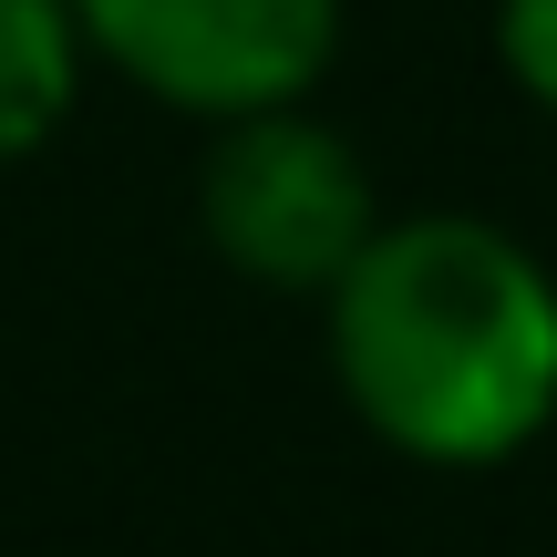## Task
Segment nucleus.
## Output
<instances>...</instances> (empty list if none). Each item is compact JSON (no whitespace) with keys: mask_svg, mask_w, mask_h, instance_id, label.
I'll return each instance as SVG.
<instances>
[{"mask_svg":"<svg viewBox=\"0 0 557 557\" xmlns=\"http://www.w3.org/2000/svg\"><path fill=\"white\" fill-rule=\"evenodd\" d=\"M331 372L393 455L517 465L557 423V278L485 218H382L331 278Z\"/></svg>","mask_w":557,"mask_h":557,"instance_id":"1","label":"nucleus"},{"mask_svg":"<svg viewBox=\"0 0 557 557\" xmlns=\"http://www.w3.org/2000/svg\"><path fill=\"white\" fill-rule=\"evenodd\" d=\"M197 227L238 278L331 299V278L372 248L382 197H372V165L351 156V135H331L299 103H269V114H238L218 135V156L197 176Z\"/></svg>","mask_w":557,"mask_h":557,"instance_id":"2","label":"nucleus"},{"mask_svg":"<svg viewBox=\"0 0 557 557\" xmlns=\"http://www.w3.org/2000/svg\"><path fill=\"white\" fill-rule=\"evenodd\" d=\"M83 52L207 124L299 103L331 73L341 0H73Z\"/></svg>","mask_w":557,"mask_h":557,"instance_id":"3","label":"nucleus"},{"mask_svg":"<svg viewBox=\"0 0 557 557\" xmlns=\"http://www.w3.org/2000/svg\"><path fill=\"white\" fill-rule=\"evenodd\" d=\"M83 21L73 0H0V165L41 156V145L62 135V114H73L83 94Z\"/></svg>","mask_w":557,"mask_h":557,"instance_id":"4","label":"nucleus"},{"mask_svg":"<svg viewBox=\"0 0 557 557\" xmlns=\"http://www.w3.org/2000/svg\"><path fill=\"white\" fill-rule=\"evenodd\" d=\"M496 52L527 103L557 114V0H496Z\"/></svg>","mask_w":557,"mask_h":557,"instance_id":"5","label":"nucleus"}]
</instances>
